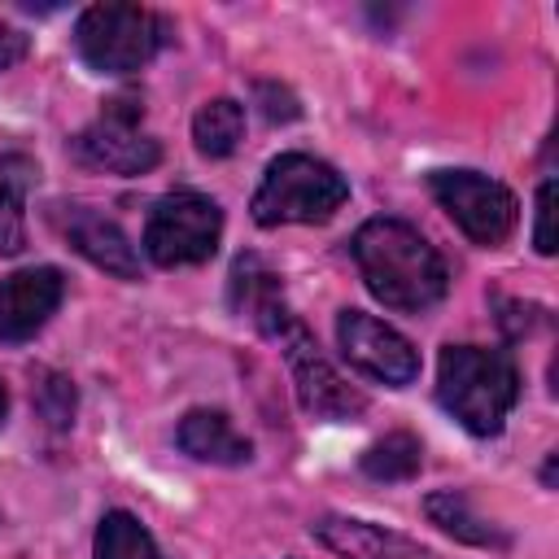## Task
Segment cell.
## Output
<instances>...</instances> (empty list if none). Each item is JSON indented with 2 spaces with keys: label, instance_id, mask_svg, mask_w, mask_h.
I'll return each mask as SVG.
<instances>
[{
  "label": "cell",
  "instance_id": "6da1fadb",
  "mask_svg": "<svg viewBox=\"0 0 559 559\" xmlns=\"http://www.w3.org/2000/svg\"><path fill=\"white\" fill-rule=\"evenodd\" d=\"M349 249H354L367 293L376 301H384L389 310L419 314V310L437 306L450 288V271H445L441 253L419 236V227H411L402 218H367L354 231Z\"/></svg>",
  "mask_w": 559,
  "mask_h": 559
},
{
  "label": "cell",
  "instance_id": "7a4b0ae2",
  "mask_svg": "<svg viewBox=\"0 0 559 559\" xmlns=\"http://www.w3.org/2000/svg\"><path fill=\"white\" fill-rule=\"evenodd\" d=\"M437 397L472 437H493L520 397V371L502 349L445 345L437 362Z\"/></svg>",
  "mask_w": 559,
  "mask_h": 559
},
{
  "label": "cell",
  "instance_id": "3957f363",
  "mask_svg": "<svg viewBox=\"0 0 559 559\" xmlns=\"http://www.w3.org/2000/svg\"><path fill=\"white\" fill-rule=\"evenodd\" d=\"M349 197V183L336 166L310 157V153H284L266 166L258 192H253V223L280 227V223H328Z\"/></svg>",
  "mask_w": 559,
  "mask_h": 559
},
{
  "label": "cell",
  "instance_id": "277c9868",
  "mask_svg": "<svg viewBox=\"0 0 559 559\" xmlns=\"http://www.w3.org/2000/svg\"><path fill=\"white\" fill-rule=\"evenodd\" d=\"M166 39V17L140 4H92L74 22V48L96 74H131L148 66Z\"/></svg>",
  "mask_w": 559,
  "mask_h": 559
},
{
  "label": "cell",
  "instance_id": "5b68a950",
  "mask_svg": "<svg viewBox=\"0 0 559 559\" xmlns=\"http://www.w3.org/2000/svg\"><path fill=\"white\" fill-rule=\"evenodd\" d=\"M258 332L271 336V341L284 349V362H288V371H293L297 397H301V406H306L314 419H354V415L367 406V397L319 354L310 328L293 314L288 301H284L280 310H271V314L258 323Z\"/></svg>",
  "mask_w": 559,
  "mask_h": 559
},
{
  "label": "cell",
  "instance_id": "8992f818",
  "mask_svg": "<svg viewBox=\"0 0 559 559\" xmlns=\"http://www.w3.org/2000/svg\"><path fill=\"white\" fill-rule=\"evenodd\" d=\"M223 236V210L205 192H166L144 223V253L157 266L210 262Z\"/></svg>",
  "mask_w": 559,
  "mask_h": 559
},
{
  "label": "cell",
  "instance_id": "52a82bcc",
  "mask_svg": "<svg viewBox=\"0 0 559 559\" xmlns=\"http://www.w3.org/2000/svg\"><path fill=\"white\" fill-rule=\"evenodd\" d=\"M428 188H432L437 205L454 218V227L467 240L493 249L515 231L520 201H515V192L507 183H498V179H489L480 170H432Z\"/></svg>",
  "mask_w": 559,
  "mask_h": 559
},
{
  "label": "cell",
  "instance_id": "ba28073f",
  "mask_svg": "<svg viewBox=\"0 0 559 559\" xmlns=\"http://www.w3.org/2000/svg\"><path fill=\"white\" fill-rule=\"evenodd\" d=\"M140 100H109L105 114L74 135V157L109 175H144L162 162V144L140 131Z\"/></svg>",
  "mask_w": 559,
  "mask_h": 559
},
{
  "label": "cell",
  "instance_id": "9c48e42d",
  "mask_svg": "<svg viewBox=\"0 0 559 559\" xmlns=\"http://www.w3.org/2000/svg\"><path fill=\"white\" fill-rule=\"evenodd\" d=\"M336 341H341V354H345L362 376H371V380H380V384L402 389V384H411V380L419 376V354H415V345H411L397 328L380 323L376 314L341 310V314H336Z\"/></svg>",
  "mask_w": 559,
  "mask_h": 559
},
{
  "label": "cell",
  "instance_id": "30bf717a",
  "mask_svg": "<svg viewBox=\"0 0 559 559\" xmlns=\"http://www.w3.org/2000/svg\"><path fill=\"white\" fill-rule=\"evenodd\" d=\"M66 280L57 266H26L0 280V341L22 345L31 341L61 306Z\"/></svg>",
  "mask_w": 559,
  "mask_h": 559
},
{
  "label": "cell",
  "instance_id": "8fae6325",
  "mask_svg": "<svg viewBox=\"0 0 559 559\" xmlns=\"http://www.w3.org/2000/svg\"><path fill=\"white\" fill-rule=\"evenodd\" d=\"M57 227L66 231V240L100 271L118 275V280H135L140 275V258H135V245L127 240V231L96 214L92 205H61L57 210Z\"/></svg>",
  "mask_w": 559,
  "mask_h": 559
},
{
  "label": "cell",
  "instance_id": "7c38bea8",
  "mask_svg": "<svg viewBox=\"0 0 559 559\" xmlns=\"http://www.w3.org/2000/svg\"><path fill=\"white\" fill-rule=\"evenodd\" d=\"M310 533L341 559H432V550H424L419 542L349 515H323L319 524H310Z\"/></svg>",
  "mask_w": 559,
  "mask_h": 559
},
{
  "label": "cell",
  "instance_id": "4fadbf2b",
  "mask_svg": "<svg viewBox=\"0 0 559 559\" xmlns=\"http://www.w3.org/2000/svg\"><path fill=\"white\" fill-rule=\"evenodd\" d=\"M175 441H179L183 454H192L201 463H218V467H240L253 454L249 437L236 432V424L223 411H188L179 419Z\"/></svg>",
  "mask_w": 559,
  "mask_h": 559
},
{
  "label": "cell",
  "instance_id": "5bb4252c",
  "mask_svg": "<svg viewBox=\"0 0 559 559\" xmlns=\"http://www.w3.org/2000/svg\"><path fill=\"white\" fill-rule=\"evenodd\" d=\"M240 135H245V105L231 96L205 100L192 118V140L205 157H231L240 148Z\"/></svg>",
  "mask_w": 559,
  "mask_h": 559
},
{
  "label": "cell",
  "instance_id": "9a60e30c",
  "mask_svg": "<svg viewBox=\"0 0 559 559\" xmlns=\"http://www.w3.org/2000/svg\"><path fill=\"white\" fill-rule=\"evenodd\" d=\"M424 511H428V520H432V524H441V528H445V533H454L459 542H472V546H502V542H507V537H502L493 524H485V520L467 507V498H463V493H454V489L428 493Z\"/></svg>",
  "mask_w": 559,
  "mask_h": 559
},
{
  "label": "cell",
  "instance_id": "2e32d148",
  "mask_svg": "<svg viewBox=\"0 0 559 559\" xmlns=\"http://www.w3.org/2000/svg\"><path fill=\"white\" fill-rule=\"evenodd\" d=\"M26 179H31L26 157H0V253H22L26 245V218H22Z\"/></svg>",
  "mask_w": 559,
  "mask_h": 559
},
{
  "label": "cell",
  "instance_id": "e0dca14e",
  "mask_svg": "<svg viewBox=\"0 0 559 559\" xmlns=\"http://www.w3.org/2000/svg\"><path fill=\"white\" fill-rule=\"evenodd\" d=\"M96 559H162L148 528L131 511H105L96 528Z\"/></svg>",
  "mask_w": 559,
  "mask_h": 559
},
{
  "label": "cell",
  "instance_id": "ac0fdd59",
  "mask_svg": "<svg viewBox=\"0 0 559 559\" xmlns=\"http://www.w3.org/2000/svg\"><path fill=\"white\" fill-rule=\"evenodd\" d=\"M419 463H424V450H419V437L411 432H389L362 454V472L371 480H411Z\"/></svg>",
  "mask_w": 559,
  "mask_h": 559
},
{
  "label": "cell",
  "instance_id": "d6986e66",
  "mask_svg": "<svg viewBox=\"0 0 559 559\" xmlns=\"http://www.w3.org/2000/svg\"><path fill=\"white\" fill-rule=\"evenodd\" d=\"M35 380H39V384H35V411H39L52 428H66V424L74 419V384H70L66 376H57V371H39Z\"/></svg>",
  "mask_w": 559,
  "mask_h": 559
},
{
  "label": "cell",
  "instance_id": "ffe728a7",
  "mask_svg": "<svg viewBox=\"0 0 559 559\" xmlns=\"http://www.w3.org/2000/svg\"><path fill=\"white\" fill-rule=\"evenodd\" d=\"M537 253H555V179L537 188V223H533Z\"/></svg>",
  "mask_w": 559,
  "mask_h": 559
},
{
  "label": "cell",
  "instance_id": "44dd1931",
  "mask_svg": "<svg viewBox=\"0 0 559 559\" xmlns=\"http://www.w3.org/2000/svg\"><path fill=\"white\" fill-rule=\"evenodd\" d=\"M26 48H31V39L17 31V26H9V22H0V70H9V66H17L22 57H26Z\"/></svg>",
  "mask_w": 559,
  "mask_h": 559
},
{
  "label": "cell",
  "instance_id": "7402d4cb",
  "mask_svg": "<svg viewBox=\"0 0 559 559\" xmlns=\"http://www.w3.org/2000/svg\"><path fill=\"white\" fill-rule=\"evenodd\" d=\"M4 415H9V393H4V380H0V424H4Z\"/></svg>",
  "mask_w": 559,
  "mask_h": 559
}]
</instances>
